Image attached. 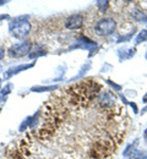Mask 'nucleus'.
<instances>
[{
    "label": "nucleus",
    "mask_w": 147,
    "mask_h": 159,
    "mask_svg": "<svg viewBox=\"0 0 147 159\" xmlns=\"http://www.w3.org/2000/svg\"><path fill=\"white\" fill-rule=\"evenodd\" d=\"M0 86H1V79H0Z\"/></svg>",
    "instance_id": "cd10ccee"
},
{
    "label": "nucleus",
    "mask_w": 147,
    "mask_h": 159,
    "mask_svg": "<svg viewBox=\"0 0 147 159\" xmlns=\"http://www.w3.org/2000/svg\"><path fill=\"white\" fill-rule=\"evenodd\" d=\"M84 16L81 14H74V15H70L65 22H64V26L65 28L67 30H79L84 26Z\"/></svg>",
    "instance_id": "423d86ee"
},
{
    "label": "nucleus",
    "mask_w": 147,
    "mask_h": 159,
    "mask_svg": "<svg viewBox=\"0 0 147 159\" xmlns=\"http://www.w3.org/2000/svg\"><path fill=\"white\" fill-rule=\"evenodd\" d=\"M90 69H91V64H90V62H86L84 66L81 67V70L79 71V74H77V75H76L75 77L70 79V82H71V81H75V80H77V79H80V77H82V76H84L85 74H86V72H87V71H88Z\"/></svg>",
    "instance_id": "f8f14e48"
},
{
    "label": "nucleus",
    "mask_w": 147,
    "mask_h": 159,
    "mask_svg": "<svg viewBox=\"0 0 147 159\" xmlns=\"http://www.w3.org/2000/svg\"><path fill=\"white\" fill-rule=\"evenodd\" d=\"M132 34H134V33H129L127 36H124V37L122 36V37H120V38L118 39V43H122V42L124 43V42H126V40H129L130 38H131V37H132Z\"/></svg>",
    "instance_id": "aec40b11"
},
{
    "label": "nucleus",
    "mask_w": 147,
    "mask_h": 159,
    "mask_svg": "<svg viewBox=\"0 0 147 159\" xmlns=\"http://www.w3.org/2000/svg\"><path fill=\"white\" fill-rule=\"evenodd\" d=\"M120 98H122V100H123V103H124V104H129V102L126 100L125 96H123V94H120Z\"/></svg>",
    "instance_id": "b1692460"
},
{
    "label": "nucleus",
    "mask_w": 147,
    "mask_h": 159,
    "mask_svg": "<svg viewBox=\"0 0 147 159\" xmlns=\"http://www.w3.org/2000/svg\"><path fill=\"white\" fill-rule=\"evenodd\" d=\"M136 144H137V141H135L134 143H130V144H129V146H127V147L125 148V151L123 152V156H124V157H130V156L134 153Z\"/></svg>",
    "instance_id": "dca6fc26"
},
{
    "label": "nucleus",
    "mask_w": 147,
    "mask_h": 159,
    "mask_svg": "<svg viewBox=\"0 0 147 159\" xmlns=\"http://www.w3.org/2000/svg\"><path fill=\"white\" fill-rule=\"evenodd\" d=\"M145 113H147V107H146V108H144V109L141 110V114H145Z\"/></svg>",
    "instance_id": "bb28decb"
},
{
    "label": "nucleus",
    "mask_w": 147,
    "mask_h": 159,
    "mask_svg": "<svg viewBox=\"0 0 147 159\" xmlns=\"http://www.w3.org/2000/svg\"><path fill=\"white\" fill-rule=\"evenodd\" d=\"M146 40H147V30H141L137 33V37L135 39V44H141V43H144Z\"/></svg>",
    "instance_id": "4468645a"
},
{
    "label": "nucleus",
    "mask_w": 147,
    "mask_h": 159,
    "mask_svg": "<svg viewBox=\"0 0 147 159\" xmlns=\"http://www.w3.org/2000/svg\"><path fill=\"white\" fill-rule=\"evenodd\" d=\"M11 91H12V83H7L5 87H2L0 91V100H2L6 96H9Z\"/></svg>",
    "instance_id": "ddd939ff"
},
{
    "label": "nucleus",
    "mask_w": 147,
    "mask_h": 159,
    "mask_svg": "<svg viewBox=\"0 0 147 159\" xmlns=\"http://www.w3.org/2000/svg\"><path fill=\"white\" fill-rule=\"evenodd\" d=\"M28 126H30V116L26 120H23V122L20 125V129H19V130H20V131H23V130H26Z\"/></svg>",
    "instance_id": "6ab92c4d"
},
{
    "label": "nucleus",
    "mask_w": 147,
    "mask_h": 159,
    "mask_svg": "<svg viewBox=\"0 0 147 159\" xmlns=\"http://www.w3.org/2000/svg\"><path fill=\"white\" fill-rule=\"evenodd\" d=\"M146 59H147V53H146Z\"/></svg>",
    "instance_id": "c85d7f7f"
},
{
    "label": "nucleus",
    "mask_w": 147,
    "mask_h": 159,
    "mask_svg": "<svg viewBox=\"0 0 147 159\" xmlns=\"http://www.w3.org/2000/svg\"><path fill=\"white\" fill-rule=\"evenodd\" d=\"M129 104H130V107H131V108L134 109V113H135V114H137V113H139V109H137V105H136V104H135L134 102H130Z\"/></svg>",
    "instance_id": "412c9836"
},
{
    "label": "nucleus",
    "mask_w": 147,
    "mask_h": 159,
    "mask_svg": "<svg viewBox=\"0 0 147 159\" xmlns=\"http://www.w3.org/2000/svg\"><path fill=\"white\" fill-rule=\"evenodd\" d=\"M110 149H112L110 147H107V142L105 141H101V142H97L93 146V148L91 151V156L96 159L104 158L105 156H108L112 152Z\"/></svg>",
    "instance_id": "39448f33"
},
{
    "label": "nucleus",
    "mask_w": 147,
    "mask_h": 159,
    "mask_svg": "<svg viewBox=\"0 0 147 159\" xmlns=\"http://www.w3.org/2000/svg\"><path fill=\"white\" fill-rule=\"evenodd\" d=\"M86 49V50H90V57H92L93 54H96V52L98 50V45L96 42L93 40L87 39L86 37H81L80 39L77 40L75 44H72L69 50H72V49Z\"/></svg>",
    "instance_id": "20e7f679"
},
{
    "label": "nucleus",
    "mask_w": 147,
    "mask_h": 159,
    "mask_svg": "<svg viewBox=\"0 0 147 159\" xmlns=\"http://www.w3.org/2000/svg\"><path fill=\"white\" fill-rule=\"evenodd\" d=\"M4 57H5V49L0 45V61L4 59Z\"/></svg>",
    "instance_id": "4be33fe9"
},
{
    "label": "nucleus",
    "mask_w": 147,
    "mask_h": 159,
    "mask_svg": "<svg viewBox=\"0 0 147 159\" xmlns=\"http://www.w3.org/2000/svg\"><path fill=\"white\" fill-rule=\"evenodd\" d=\"M105 82H107L110 87H113V89H114V91H117V92L122 91V86H120V84H117V83H115V82H113L112 80H107Z\"/></svg>",
    "instance_id": "f3484780"
},
{
    "label": "nucleus",
    "mask_w": 147,
    "mask_h": 159,
    "mask_svg": "<svg viewBox=\"0 0 147 159\" xmlns=\"http://www.w3.org/2000/svg\"><path fill=\"white\" fill-rule=\"evenodd\" d=\"M97 6L99 7V10L101 11H105L107 10V7L109 6V1H97Z\"/></svg>",
    "instance_id": "a211bd4d"
},
{
    "label": "nucleus",
    "mask_w": 147,
    "mask_h": 159,
    "mask_svg": "<svg viewBox=\"0 0 147 159\" xmlns=\"http://www.w3.org/2000/svg\"><path fill=\"white\" fill-rule=\"evenodd\" d=\"M34 64H36V62H30V64H21V65L12 66V67H10L7 71L4 72V79L9 80L10 77H12L14 75H17V74H20V72L25 71V70H28V69L33 67Z\"/></svg>",
    "instance_id": "6e6552de"
},
{
    "label": "nucleus",
    "mask_w": 147,
    "mask_h": 159,
    "mask_svg": "<svg viewBox=\"0 0 147 159\" xmlns=\"http://www.w3.org/2000/svg\"><path fill=\"white\" fill-rule=\"evenodd\" d=\"M131 16L132 19L137 22H147V15L144 14L142 11H139V10H135L134 12H131Z\"/></svg>",
    "instance_id": "9b49d317"
},
{
    "label": "nucleus",
    "mask_w": 147,
    "mask_h": 159,
    "mask_svg": "<svg viewBox=\"0 0 147 159\" xmlns=\"http://www.w3.org/2000/svg\"><path fill=\"white\" fill-rule=\"evenodd\" d=\"M130 159H147V152L145 151H137L135 149L134 153L129 157Z\"/></svg>",
    "instance_id": "2eb2a0df"
},
{
    "label": "nucleus",
    "mask_w": 147,
    "mask_h": 159,
    "mask_svg": "<svg viewBox=\"0 0 147 159\" xmlns=\"http://www.w3.org/2000/svg\"><path fill=\"white\" fill-rule=\"evenodd\" d=\"M57 88H58V86H36V87H32L31 91L32 92H36V93H43V92L55 91Z\"/></svg>",
    "instance_id": "9d476101"
},
{
    "label": "nucleus",
    "mask_w": 147,
    "mask_h": 159,
    "mask_svg": "<svg viewBox=\"0 0 147 159\" xmlns=\"http://www.w3.org/2000/svg\"><path fill=\"white\" fill-rule=\"evenodd\" d=\"M114 102H115V96L109 91L102 92L97 99V103L101 108H110V107H113Z\"/></svg>",
    "instance_id": "0eeeda50"
},
{
    "label": "nucleus",
    "mask_w": 147,
    "mask_h": 159,
    "mask_svg": "<svg viewBox=\"0 0 147 159\" xmlns=\"http://www.w3.org/2000/svg\"><path fill=\"white\" fill-rule=\"evenodd\" d=\"M47 55V52L42 48V45H36V47H32L28 57L30 59H37L38 57H44Z\"/></svg>",
    "instance_id": "1a4fd4ad"
},
{
    "label": "nucleus",
    "mask_w": 147,
    "mask_h": 159,
    "mask_svg": "<svg viewBox=\"0 0 147 159\" xmlns=\"http://www.w3.org/2000/svg\"><path fill=\"white\" fill-rule=\"evenodd\" d=\"M31 49H32V43L30 40H25V42L11 45L7 49V55L10 58H21V57L30 54Z\"/></svg>",
    "instance_id": "7ed1b4c3"
},
{
    "label": "nucleus",
    "mask_w": 147,
    "mask_h": 159,
    "mask_svg": "<svg viewBox=\"0 0 147 159\" xmlns=\"http://www.w3.org/2000/svg\"><path fill=\"white\" fill-rule=\"evenodd\" d=\"M31 23L28 21V16H17L10 21L9 23V32L15 38L22 39L27 37L31 32Z\"/></svg>",
    "instance_id": "f257e3e1"
},
{
    "label": "nucleus",
    "mask_w": 147,
    "mask_h": 159,
    "mask_svg": "<svg viewBox=\"0 0 147 159\" xmlns=\"http://www.w3.org/2000/svg\"><path fill=\"white\" fill-rule=\"evenodd\" d=\"M7 19H10V16L9 15H5V14H2V15H0V22L4 20H7Z\"/></svg>",
    "instance_id": "5701e85b"
},
{
    "label": "nucleus",
    "mask_w": 147,
    "mask_h": 159,
    "mask_svg": "<svg viewBox=\"0 0 147 159\" xmlns=\"http://www.w3.org/2000/svg\"><path fill=\"white\" fill-rule=\"evenodd\" d=\"M144 139H145V141L147 142V129L145 130V132H144Z\"/></svg>",
    "instance_id": "a878e982"
},
{
    "label": "nucleus",
    "mask_w": 147,
    "mask_h": 159,
    "mask_svg": "<svg viewBox=\"0 0 147 159\" xmlns=\"http://www.w3.org/2000/svg\"><path fill=\"white\" fill-rule=\"evenodd\" d=\"M142 103H145V104H147V93L142 97Z\"/></svg>",
    "instance_id": "393cba45"
},
{
    "label": "nucleus",
    "mask_w": 147,
    "mask_h": 159,
    "mask_svg": "<svg viewBox=\"0 0 147 159\" xmlns=\"http://www.w3.org/2000/svg\"><path fill=\"white\" fill-rule=\"evenodd\" d=\"M117 28V22L112 17H103L101 20L97 21L96 26H94V32L97 36L101 37H107L114 33Z\"/></svg>",
    "instance_id": "f03ea898"
}]
</instances>
